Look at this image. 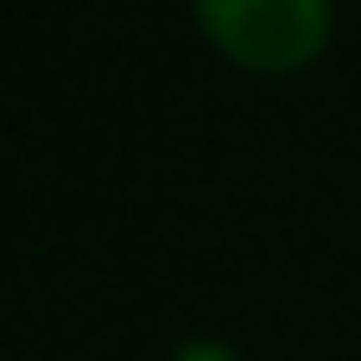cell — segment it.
I'll list each match as a JSON object with an SVG mask.
<instances>
[{"label":"cell","mask_w":361,"mask_h":361,"mask_svg":"<svg viewBox=\"0 0 361 361\" xmlns=\"http://www.w3.org/2000/svg\"><path fill=\"white\" fill-rule=\"evenodd\" d=\"M197 32L247 76H298L330 51L336 0H190Z\"/></svg>","instance_id":"6da1fadb"},{"label":"cell","mask_w":361,"mask_h":361,"mask_svg":"<svg viewBox=\"0 0 361 361\" xmlns=\"http://www.w3.org/2000/svg\"><path fill=\"white\" fill-rule=\"evenodd\" d=\"M165 361H241V355L228 343H216V336H190V343H178Z\"/></svg>","instance_id":"7a4b0ae2"}]
</instances>
